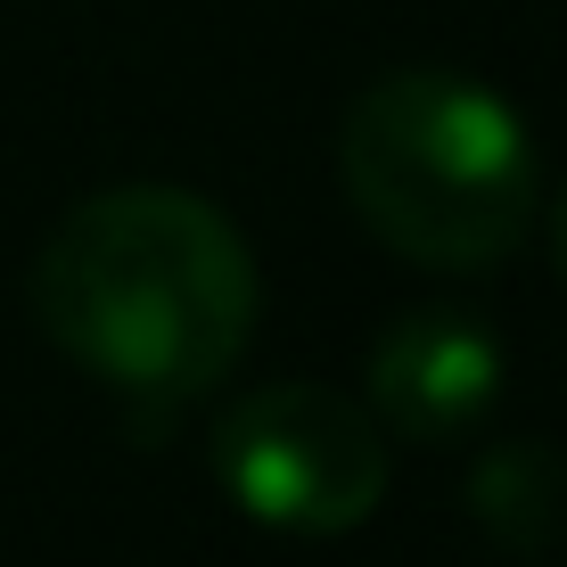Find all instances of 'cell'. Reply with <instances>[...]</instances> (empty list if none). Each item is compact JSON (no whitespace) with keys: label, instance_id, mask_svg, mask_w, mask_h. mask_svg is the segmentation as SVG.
I'll return each mask as SVG.
<instances>
[{"label":"cell","instance_id":"1","mask_svg":"<svg viewBox=\"0 0 567 567\" xmlns=\"http://www.w3.org/2000/svg\"><path fill=\"white\" fill-rule=\"evenodd\" d=\"M256 305L264 288L239 223L173 182L100 189L33 256L42 338L148 412H182L223 386L256 338Z\"/></svg>","mask_w":567,"mask_h":567},{"label":"cell","instance_id":"2","mask_svg":"<svg viewBox=\"0 0 567 567\" xmlns=\"http://www.w3.org/2000/svg\"><path fill=\"white\" fill-rule=\"evenodd\" d=\"M338 182L370 239L420 271H494L543 214L526 115L453 66H403L354 91L338 124Z\"/></svg>","mask_w":567,"mask_h":567},{"label":"cell","instance_id":"3","mask_svg":"<svg viewBox=\"0 0 567 567\" xmlns=\"http://www.w3.org/2000/svg\"><path fill=\"white\" fill-rule=\"evenodd\" d=\"M214 485L271 535H354L386 502V427L370 403L312 379L239 395L206 436Z\"/></svg>","mask_w":567,"mask_h":567},{"label":"cell","instance_id":"4","mask_svg":"<svg viewBox=\"0 0 567 567\" xmlns=\"http://www.w3.org/2000/svg\"><path fill=\"white\" fill-rule=\"evenodd\" d=\"M502 338L477 312L420 305L370 346V420L412 444H461L502 403Z\"/></svg>","mask_w":567,"mask_h":567},{"label":"cell","instance_id":"5","mask_svg":"<svg viewBox=\"0 0 567 567\" xmlns=\"http://www.w3.org/2000/svg\"><path fill=\"white\" fill-rule=\"evenodd\" d=\"M461 502L502 551H551L567 535V453L559 444H535V436L485 444L468 485H461Z\"/></svg>","mask_w":567,"mask_h":567},{"label":"cell","instance_id":"6","mask_svg":"<svg viewBox=\"0 0 567 567\" xmlns=\"http://www.w3.org/2000/svg\"><path fill=\"white\" fill-rule=\"evenodd\" d=\"M551 264H559V280H567V198L551 206Z\"/></svg>","mask_w":567,"mask_h":567}]
</instances>
